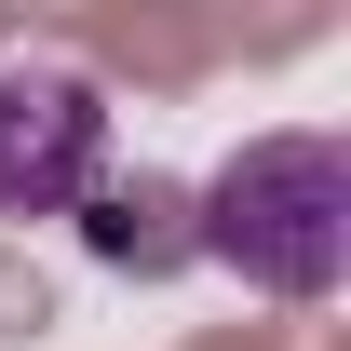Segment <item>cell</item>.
<instances>
[{
    "mask_svg": "<svg viewBox=\"0 0 351 351\" xmlns=\"http://www.w3.org/2000/svg\"><path fill=\"white\" fill-rule=\"evenodd\" d=\"M230 284L257 298H338L351 284V149L338 135H243L203 176V230H189Z\"/></svg>",
    "mask_w": 351,
    "mask_h": 351,
    "instance_id": "cell-1",
    "label": "cell"
},
{
    "mask_svg": "<svg viewBox=\"0 0 351 351\" xmlns=\"http://www.w3.org/2000/svg\"><path fill=\"white\" fill-rule=\"evenodd\" d=\"M108 176V95L82 68H0V217H82Z\"/></svg>",
    "mask_w": 351,
    "mask_h": 351,
    "instance_id": "cell-2",
    "label": "cell"
}]
</instances>
